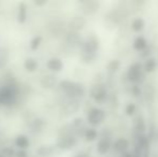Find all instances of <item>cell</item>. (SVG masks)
I'll return each instance as SVG.
<instances>
[{"label": "cell", "instance_id": "obj_17", "mask_svg": "<svg viewBox=\"0 0 158 157\" xmlns=\"http://www.w3.org/2000/svg\"><path fill=\"white\" fill-rule=\"evenodd\" d=\"M37 155L39 157H54L55 150L50 145H42L37 150Z\"/></svg>", "mask_w": 158, "mask_h": 157}, {"label": "cell", "instance_id": "obj_11", "mask_svg": "<svg viewBox=\"0 0 158 157\" xmlns=\"http://www.w3.org/2000/svg\"><path fill=\"white\" fill-rule=\"evenodd\" d=\"M40 84L43 88H54L58 83V80L55 73H48L42 76L40 80Z\"/></svg>", "mask_w": 158, "mask_h": 157}, {"label": "cell", "instance_id": "obj_24", "mask_svg": "<svg viewBox=\"0 0 158 157\" xmlns=\"http://www.w3.org/2000/svg\"><path fill=\"white\" fill-rule=\"evenodd\" d=\"M144 26H145V23H144V21L142 19H140V17H137V19H135L132 21V23H131V28H132L133 31L135 32H140L143 30Z\"/></svg>", "mask_w": 158, "mask_h": 157}, {"label": "cell", "instance_id": "obj_10", "mask_svg": "<svg viewBox=\"0 0 158 157\" xmlns=\"http://www.w3.org/2000/svg\"><path fill=\"white\" fill-rule=\"evenodd\" d=\"M111 147H112V143H111V139L109 137L102 136L101 138L98 140L97 143V152L100 155H104L110 151Z\"/></svg>", "mask_w": 158, "mask_h": 157}, {"label": "cell", "instance_id": "obj_31", "mask_svg": "<svg viewBox=\"0 0 158 157\" xmlns=\"http://www.w3.org/2000/svg\"><path fill=\"white\" fill-rule=\"evenodd\" d=\"M46 3V1H35V4H37V6H44V4Z\"/></svg>", "mask_w": 158, "mask_h": 157}, {"label": "cell", "instance_id": "obj_19", "mask_svg": "<svg viewBox=\"0 0 158 157\" xmlns=\"http://www.w3.org/2000/svg\"><path fill=\"white\" fill-rule=\"evenodd\" d=\"M24 68L27 72H35L38 69V61L33 57H28L24 61Z\"/></svg>", "mask_w": 158, "mask_h": 157}, {"label": "cell", "instance_id": "obj_30", "mask_svg": "<svg viewBox=\"0 0 158 157\" xmlns=\"http://www.w3.org/2000/svg\"><path fill=\"white\" fill-rule=\"evenodd\" d=\"M74 157H89V156H88V154L85 153V152H80V153H77Z\"/></svg>", "mask_w": 158, "mask_h": 157}, {"label": "cell", "instance_id": "obj_6", "mask_svg": "<svg viewBox=\"0 0 158 157\" xmlns=\"http://www.w3.org/2000/svg\"><path fill=\"white\" fill-rule=\"evenodd\" d=\"M108 96V90L106 86L101 83H97L90 88V97L97 102H102L106 99Z\"/></svg>", "mask_w": 158, "mask_h": 157}, {"label": "cell", "instance_id": "obj_12", "mask_svg": "<svg viewBox=\"0 0 158 157\" xmlns=\"http://www.w3.org/2000/svg\"><path fill=\"white\" fill-rule=\"evenodd\" d=\"M46 67L50 71H52L53 73H56V72H60L64 68V63L61 61L60 58L58 57H52L48 60L46 63Z\"/></svg>", "mask_w": 158, "mask_h": 157}, {"label": "cell", "instance_id": "obj_2", "mask_svg": "<svg viewBox=\"0 0 158 157\" xmlns=\"http://www.w3.org/2000/svg\"><path fill=\"white\" fill-rule=\"evenodd\" d=\"M58 86L61 89V92L69 99L80 100L85 95V88H84V86L81 83H77V82H73L70 81V80H64V81L59 82Z\"/></svg>", "mask_w": 158, "mask_h": 157}, {"label": "cell", "instance_id": "obj_27", "mask_svg": "<svg viewBox=\"0 0 158 157\" xmlns=\"http://www.w3.org/2000/svg\"><path fill=\"white\" fill-rule=\"evenodd\" d=\"M42 42V37L41 36H35L30 40V43H29V46L31 50H37L38 48L40 46Z\"/></svg>", "mask_w": 158, "mask_h": 157}, {"label": "cell", "instance_id": "obj_13", "mask_svg": "<svg viewBox=\"0 0 158 157\" xmlns=\"http://www.w3.org/2000/svg\"><path fill=\"white\" fill-rule=\"evenodd\" d=\"M80 108V103L79 100H75V99H69L67 102H64L63 105V112L67 115H70L73 114L79 110Z\"/></svg>", "mask_w": 158, "mask_h": 157}, {"label": "cell", "instance_id": "obj_32", "mask_svg": "<svg viewBox=\"0 0 158 157\" xmlns=\"http://www.w3.org/2000/svg\"><path fill=\"white\" fill-rule=\"evenodd\" d=\"M0 157H4L3 155H2V154H0Z\"/></svg>", "mask_w": 158, "mask_h": 157}, {"label": "cell", "instance_id": "obj_8", "mask_svg": "<svg viewBox=\"0 0 158 157\" xmlns=\"http://www.w3.org/2000/svg\"><path fill=\"white\" fill-rule=\"evenodd\" d=\"M80 4H81L82 12L85 15H94L100 8L99 1H96V0H85L80 2Z\"/></svg>", "mask_w": 158, "mask_h": 157}, {"label": "cell", "instance_id": "obj_22", "mask_svg": "<svg viewBox=\"0 0 158 157\" xmlns=\"http://www.w3.org/2000/svg\"><path fill=\"white\" fill-rule=\"evenodd\" d=\"M84 138H85L86 141L88 142H92V141H95L98 137V132L97 130L95 129L94 127H90V128H86L85 132H84Z\"/></svg>", "mask_w": 158, "mask_h": 157}, {"label": "cell", "instance_id": "obj_1", "mask_svg": "<svg viewBox=\"0 0 158 157\" xmlns=\"http://www.w3.org/2000/svg\"><path fill=\"white\" fill-rule=\"evenodd\" d=\"M98 50H99V39L96 35L90 34L83 40L80 48L82 61L85 64L93 63L97 57Z\"/></svg>", "mask_w": 158, "mask_h": 157}, {"label": "cell", "instance_id": "obj_29", "mask_svg": "<svg viewBox=\"0 0 158 157\" xmlns=\"http://www.w3.org/2000/svg\"><path fill=\"white\" fill-rule=\"evenodd\" d=\"M15 157H27V152L25 150H19L17 152H15Z\"/></svg>", "mask_w": 158, "mask_h": 157}, {"label": "cell", "instance_id": "obj_20", "mask_svg": "<svg viewBox=\"0 0 158 157\" xmlns=\"http://www.w3.org/2000/svg\"><path fill=\"white\" fill-rule=\"evenodd\" d=\"M146 46H148V41L142 36L138 37V38L135 40V42H133V48L137 51H139V52H143L146 48Z\"/></svg>", "mask_w": 158, "mask_h": 157}, {"label": "cell", "instance_id": "obj_18", "mask_svg": "<svg viewBox=\"0 0 158 157\" xmlns=\"http://www.w3.org/2000/svg\"><path fill=\"white\" fill-rule=\"evenodd\" d=\"M9 58H10L9 50L4 46H0V69H2L8 65Z\"/></svg>", "mask_w": 158, "mask_h": 157}, {"label": "cell", "instance_id": "obj_25", "mask_svg": "<svg viewBox=\"0 0 158 157\" xmlns=\"http://www.w3.org/2000/svg\"><path fill=\"white\" fill-rule=\"evenodd\" d=\"M156 68V60L154 58H148L144 64V70L146 72H153Z\"/></svg>", "mask_w": 158, "mask_h": 157}, {"label": "cell", "instance_id": "obj_33", "mask_svg": "<svg viewBox=\"0 0 158 157\" xmlns=\"http://www.w3.org/2000/svg\"><path fill=\"white\" fill-rule=\"evenodd\" d=\"M0 105H1V103H0Z\"/></svg>", "mask_w": 158, "mask_h": 157}, {"label": "cell", "instance_id": "obj_5", "mask_svg": "<svg viewBox=\"0 0 158 157\" xmlns=\"http://www.w3.org/2000/svg\"><path fill=\"white\" fill-rule=\"evenodd\" d=\"M127 78L132 83H139L141 79L143 78V69L142 66L138 63H135L129 66L127 71Z\"/></svg>", "mask_w": 158, "mask_h": 157}, {"label": "cell", "instance_id": "obj_3", "mask_svg": "<svg viewBox=\"0 0 158 157\" xmlns=\"http://www.w3.org/2000/svg\"><path fill=\"white\" fill-rule=\"evenodd\" d=\"M104 118H106V112L100 108H92L89 111L87 112V123L92 125L93 127L99 126L100 124L103 123Z\"/></svg>", "mask_w": 158, "mask_h": 157}, {"label": "cell", "instance_id": "obj_15", "mask_svg": "<svg viewBox=\"0 0 158 157\" xmlns=\"http://www.w3.org/2000/svg\"><path fill=\"white\" fill-rule=\"evenodd\" d=\"M44 127H45V121L43 118H35L30 123V131L32 134H40L44 129Z\"/></svg>", "mask_w": 158, "mask_h": 157}, {"label": "cell", "instance_id": "obj_14", "mask_svg": "<svg viewBox=\"0 0 158 157\" xmlns=\"http://www.w3.org/2000/svg\"><path fill=\"white\" fill-rule=\"evenodd\" d=\"M129 141L125 138L117 139L114 143H113V149L115 150L116 153L119 154H125L129 149Z\"/></svg>", "mask_w": 158, "mask_h": 157}, {"label": "cell", "instance_id": "obj_21", "mask_svg": "<svg viewBox=\"0 0 158 157\" xmlns=\"http://www.w3.org/2000/svg\"><path fill=\"white\" fill-rule=\"evenodd\" d=\"M26 15H27V6H26V3L21 2L19 4V12H17V21H19V23L23 24L26 21Z\"/></svg>", "mask_w": 158, "mask_h": 157}, {"label": "cell", "instance_id": "obj_23", "mask_svg": "<svg viewBox=\"0 0 158 157\" xmlns=\"http://www.w3.org/2000/svg\"><path fill=\"white\" fill-rule=\"evenodd\" d=\"M135 130L138 132L139 136H142L145 131V122H144L143 118H138L135 122Z\"/></svg>", "mask_w": 158, "mask_h": 157}, {"label": "cell", "instance_id": "obj_26", "mask_svg": "<svg viewBox=\"0 0 158 157\" xmlns=\"http://www.w3.org/2000/svg\"><path fill=\"white\" fill-rule=\"evenodd\" d=\"M119 67H121V63H119L117 59H113L108 65V71L110 72V73H115V72L119 69Z\"/></svg>", "mask_w": 158, "mask_h": 157}, {"label": "cell", "instance_id": "obj_9", "mask_svg": "<svg viewBox=\"0 0 158 157\" xmlns=\"http://www.w3.org/2000/svg\"><path fill=\"white\" fill-rule=\"evenodd\" d=\"M86 25V19L83 15H75L69 22V28L70 31L79 32L84 29Z\"/></svg>", "mask_w": 158, "mask_h": 157}, {"label": "cell", "instance_id": "obj_7", "mask_svg": "<svg viewBox=\"0 0 158 157\" xmlns=\"http://www.w3.org/2000/svg\"><path fill=\"white\" fill-rule=\"evenodd\" d=\"M82 42H83V40H82L79 32L69 31L64 38V45L67 46L68 50H74L77 48H81Z\"/></svg>", "mask_w": 158, "mask_h": 157}, {"label": "cell", "instance_id": "obj_28", "mask_svg": "<svg viewBox=\"0 0 158 157\" xmlns=\"http://www.w3.org/2000/svg\"><path fill=\"white\" fill-rule=\"evenodd\" d=\"M135 111V105H133V103H131V105H129L128 107H127L126 109V112L128 115H131V114H133V112Z\"/></svg>", "mask_w": 158, "mask_h": 157}, {"label": "cell", "instance_id": "obj_4", "mask_svg": "<svg viewBox=\"0 0 158 157\" xmlns=\"http://www.w3.org/2000/svg\"><path fill=\"white\" fill-rule=\"evenodd\" d=\"M77 144V138L74 134H58L57 147L64 151H69L73 149Z\"/></svg>", "mask_w": 158, "mask_h": 157}, {"label": "cell", "instance_id": "obj_16", "mask_svg": "<svg viewBox=\"0 0 158 157\" xmlns=\"http://www.w3.org/2000/svg\"><path fill=\"white\" fill-rule=\"evenodd\" d=\"M14 144L16 145V147L19 150H25L26 151L28 149V147H29L30 141L28 139V137L25 136V134H19L14 139Z\"/></svg>", "mask_w": 158, "mask_h": 157}]
</instances>
